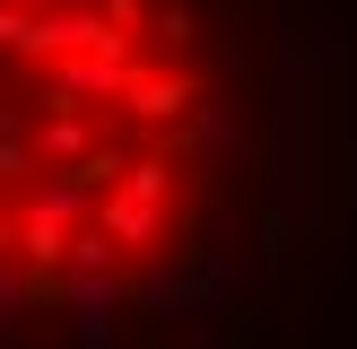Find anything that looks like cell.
Masks as SVG:
<instances>
[{
	"label": "cell",
	"mask_w": 357,
	"mask_h": 349,
	"mask_svg": "<svg viewBox=\"0 0 357 349\" xmlns=\"http://www.w3.org/2000/svg\"><path fill=\"white\" fill-rule=\"evenodd\" d=\"M227 122L209 0H0V341L166 297L218 218Z\"/></svg>",
	"instance_id": "cell-1"
}]
</instances>
